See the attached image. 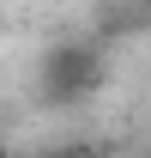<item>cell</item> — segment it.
<instances>
[{"label": "cell", "instance_id": "6da1fadb", "mask_svg": "<svg viewBox=\"0 0 151 158\" xmlns=\"http://www.w3.org/2000/svg\"><path fill=\"white\" fill-rule=\"evenodd\" d=\"M97 49L91 43H67L42 61V98L48 103H79L85 91H97Z\"/></svg>", "mask_w": 151, "mask_h": 158}, {"label": "cell", "instance_id": "7a4b0ae2", "mask_svg": "<svg viewBox=\"0 0 151 158\" xmlns=\"http://www.w3.org/2000/svg\"><path fill=\"white\" fill-rule=\"evenodd\" d=\"M60 158H85V152H60Z\"/></svg>", "mask_w": 151, "mask_h": 158}, {"label": "cell", "instance_id": "3957f363", "mask_svg": "<svg viewBox=\"0 0 151 158\" xmlns=\"http://www.w3.org/2000/svg\"><path fill=\"white\" fill-rule=\"evenodd\" d=\"M0 158H6V146H0Z\"/></svg>", "mask_w": 151, "mask_h": 158}]
</instances>
